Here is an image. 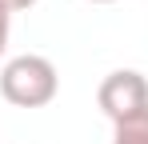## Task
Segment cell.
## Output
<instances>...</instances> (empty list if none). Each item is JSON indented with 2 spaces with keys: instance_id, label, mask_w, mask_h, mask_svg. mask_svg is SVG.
<instances>
[{
  "instance_id": "8992f818",
  "label": "cell",
  "mask_w": 148,
  "mask_h": 144,
  "mask_svg": "<svg viewBox=\"0 0 148 144\" xmlns=\"http://www.w3.org/2000/svg\"><path fill=\"white\" fill-rule=\"evenodd\" d=\"M88 4H116V0H88Z\"/></svg>"
},
{
  "instance_id": "6da1fadb",
  "label": "cell",
  "mask_w": 148,
  "mask_h": 144,
  "mask_svg": "<svg viewBox=\"0 0 148 144\" xmlns=\"http://www.w3.org/2000/svg\"><path fill=\"white\" fill-rule=\"evenodd\" d=\"M56 92H60V76L48 56L24 52L0 68V96L16 108H44L56 100Z\"/></svg>"
},
{
  "instance_id": "5b68a950",
  "label": "cell",
  "mask_w": 148,
  "mask_h": 144,
  "mask_svg": "<svg viewBox=\"0 0 148 144\" xmlns=\"http://www.w3.org/2000/svg\"><path fill=\"white\" fill-rule=\"evenodd\" d=\"M0 4H4L8 12H24V8H32L36 0H0Z\"/></svg>"
},
{
  "instance_id": "7a4b0ae2",
  "label": "cell",
  "mask_w": 148,
  "mask_h": 144,
  "mask_svg": "<svg viewBox=\"0 0 148 144\" xmlns=\"http://www.w3.org/2000/svg\"><path fill=\"white\" fill-rule=\"evenodd\" d=\"M96 104H100V112L112 120V124L144 112L148 108V76L136 72V68L108 72V76L100 80V88H96Z\"/></svg>"
},
{
  "instance_id": "3957f363",
  "label": "cell",
  "mask_w": 148,
  "mask_h": 144,
  "mask_svg": "<svg viewBox=\"0 0 148 144\" xmlns=\"http://www.w3.org/2000/svg\"><path fill=\"white\" fill-rule=\"evenodd\" d=\"M112 144H148V108L112 124Z\"/></svg>"
},
{
  "instance_id": "277c9868",
  "label": "cell",
  "mask_w": 148,
  "mask_h": 144,
  "mask_svg": "<svg viewBox=\"0 0 148 144\" xmlns=\"http://www.w3.org/2000/svg\"><path fill=\"white\" fill-rule=\"evenodd\" d=\"M8 32H12V12L0 4V56H4V48H8Z\"/></svg>"
}]
</instances>
